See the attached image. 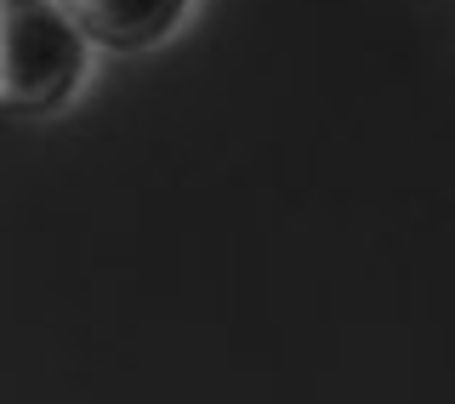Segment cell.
I'll list each match as a JSON object with an SVG mask.
<instances>
[{
	"label": "cell",
	"mask_w": 455,
	"mask_h": 404,
	"mask_svg": "<svg viewBox=\"0 0 455 404\" xmlns=\"http://www.w3.org/2000/svg\"><path fill=\"white\" fill-rule=\"evenodd\" d=\"M97 46L63 0H0V114L57 120L92 92Z\"/></svg>",
	"instance_id": "cell-1"
},
{
	"label": "cell",
	"mask_w": 455,
	"mask_h": 404,
	"mask_svg": "<svg viewBox=\"0 0 455 404\" xmlns=\"http://www.w3.org/2000/svg\"><path fill=\"white\" fill-rule=\"evenodd\" d=\"M80 35L108 57H148L165 52L194 23L199 0H63Z\"/></svg>",
	"instance_id": "cell-2"
}]
</instances>
